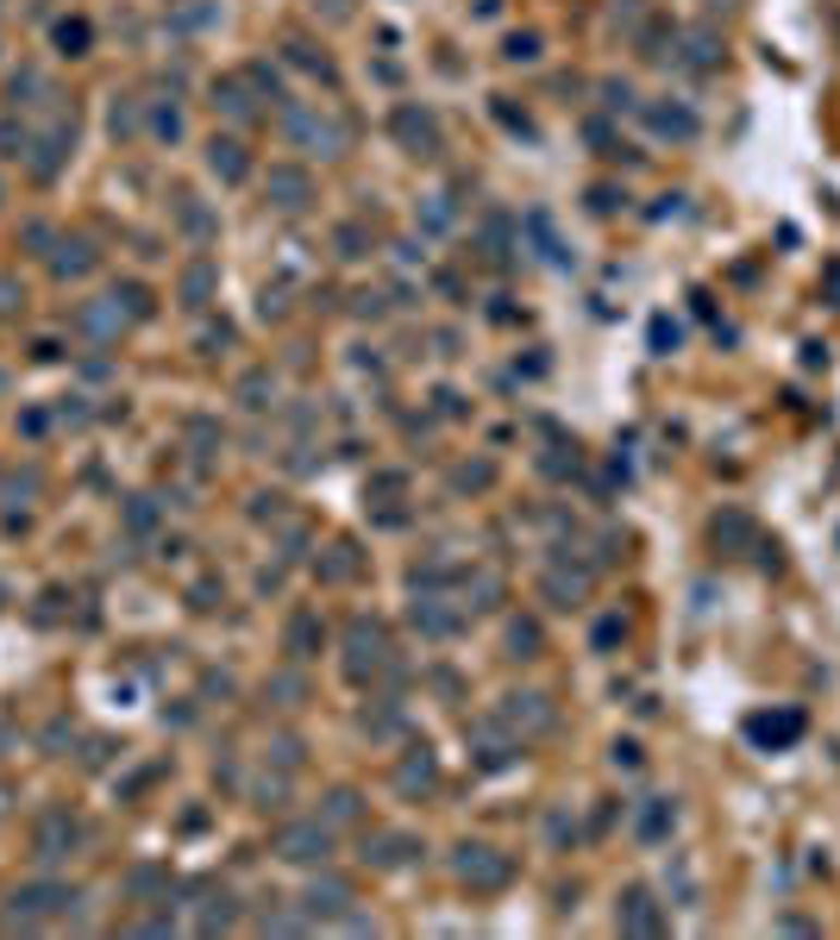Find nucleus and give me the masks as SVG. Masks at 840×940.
<instances>
[{
	"label": "nucleus",
	"instance_id": "aec40b11",
	"mask_svg": "<svg viewBox=\"0 0 840 940\" xmlns=\"http://www.w3.org/2000/svg\"><path fill=\"white\" fill-rule=\"evenodd\" d=\"M709 7H715V13H728V7H740V0H709Z\"/></svg>",
	"mask_w": 840,
	"mask_h": 940
},
{
	"label": "nucleus",
	"instance_id": "f8f14e48",
	"mask_svg": "<svg viewBox=\"0 0 840 940\" xmlns=\"http://www.w3.org/2000/svg\"><path fill=\"white\" fill-rule=\"evenodd\" d=\"M270 195H277V207H302V202H307V176H295V170H277V176H270Z\"/></svg>",
	"mask_w": 840,
	"mask_h": 940
},
{
	"label": "nucleus",
	"instance_id": "ddd939ff",
	"mask_svg": "<svg viewBox=\"0 0 840 940\" xmlns=\"http://www.w3.org/2000/svg\"><path fill=\"white\" fill-rule=\"evenodd\" d=\"M539 703H546V696H509V715H514V721H534V728H546L552 715L539 709Z\"/></svg>",
	"mask_w": 840,
	"mask_h": 940
},
{
	"label": "nucleus",
	"instance_id": "1a4fd4ad",
	"mask_svg": "<svg viewBox=\"0 0 840 940\" xmlns=\"http://www.w3.org/2000/svg\"><path fill=\"white\" fill-rule=\"evenodd\" d=\"M709 534H715V546H753V521L728 509V514H715V527H709Z\"/></svg>",
	"mask_w": 840,
	"mask_h": 940
},
{
	"label": "nucleus",
	"instance_id": "f257e3e1",
	"mask_svg": "<svg viewBox=\"0 0 840 940\" xmlns=\"http://www.w3.org/2000/svg\"><path fill=\"white\" fill-rule=\"evenodd\" d=\"M459 878L477 890H496V884H509V859L496 846H459Z\"/></svg>",
	"mask_w": 840,
	"mask_h": 940
},
{
	"label": "nucleus",
	"instance_id": "4468645a",
	"mask_svg": "<svg viewBox=\"0 0 840 940\" xmlns=\"http://www.w3.org/2000/svg\"><path fill=\"white\" fill-rule=\"evenodd\" d=\"M690 63H696V70H715V63H721V51H715V32H696V38H690Z\"/></svg>",
	"mask_w": 840,
	"mask_h": 940
},
{
	"label": "nucleus",
	"instance_id": "423d86ee",
	"mask_svg": "<svg viewBox=\"0 0 840 940\" xmlns=\"http://www.w3.org/2000/svg\"><path fill=\"white\" fill-rule=\"evenodd\" d=\"M282 859H327V828H282Z\"/></svg>",
	"mask_w": 840,
	"mask_h": 940
},
{
	"label": "nucleus",
	"instance_id": "dca6fc26",
	"mask_svg": "<svg viewBox=\"0 0 840 940\" xmlns=\"http://www.w3.org/2000/svg\"><path fill=\"white\" fill-rule=\"evenodd\" d=\"M345 903V884H314L307 890V910H339Z\"/></svg>",
	"mask_w": 840,
	"mask_h": 940
},
{
	"label": "nucleus",
	"instance_id": "f03ea898",
	"mask_svg": "<svg viewBox=\"0 0 840 940\" xmlns=\"http://www.w3.org/2000/svg\"><path fill=\"white\" fill-rule=\"evenodd\" d=\"M614 921L628 928V935H665V910L653 903V890H621V910H614Z\"/></svg>",
	"mask_w": 840,
	"mask_h": 940
},
{
	"label": "nucleus",
	"instance_id": "a211bd4d",
	"mask_svg": "<svg viewBox=\"0 0 840 940\" xmlns=\"http://www.w3.org/2000/svg\"><path fill=\"white\" fill-rule=\"evenodd\" d=\"M214 170H220V176H239V170H245L239 145H214Z\"/></svg>",
	"mask_w": 840,
	"mask_h": 940
},
{
	"label": "nucleus",
	"instance_id": "7ed1b4c3",
	"mask_svg": "<svg viewBox=\"0 0 840 940\" xmlns=\"http://www.w3.org/2000/svg\"><path fill=\"white\" fill-rule=\"evenodd\" d=\"M646 126L659 132V138H678V145H690V138H696V113H690L684 101H653V107H646Z\"/></svg>",
	"mask_w": 840,
	"mask_h": 940
},
{
	"label": "nucleus",
	"instance_id": "0eeeda50",
	"mask_svg": "<svg viewBox=\"0 0 840 940\" xmlns=\"http://www.w3.org/2000/svg\"><path fill=\"white\" fill-rule=\"evenodd\" d=\"M382 652H389V646H382V634L370 627V621H357V627H352V677H364L370 664H382Z\"/></svg>",
	"mask_w": 840,
	"mask_h": 940
},
{
	"label": "nucleus",
	"instance_id": "f3484780",
	"mask_svg": "<svg viewBox=\"0 0 840 940\" xmlns=\"http://www.w3.org/2000/svg\"><path fill=\"white\" fill-rule=\"evenodd\" d=\"M509 646L521 652V659H534V646H539V627L534 621H521V627H509Z\"/></svg>",
	"mask_w": 840,
	"mask_h": 940
},
{
	"label": "nucleus",
	"instance_id": "9d476101",
	"mask_svg": "<svg viewBox=\"0 0 840 940\" xmlns=\"http://www.w3.org/2000/svg\"><path fill=\"white\" fill-rule=\"evenodd\" d=\"M584 584H589L584 571H552V577H546V596H552V609H571V602L584 596Z\"/></svg>",
	"mask_w": 840,
	"mask_h": 940
},
{
	"label": "nucleus",
	"instance_id": "2eb2a0df",
	"mask_svg": "<svg viewBox=\"0 0 840 940\" xmlns=\"http://www.w3.org/2000/svg\"><path fill=\"white\" fill-rule=\"evenodd\" d=\"M665 890H678V903H696V878H690V865H671V871H665Z\"/></svg>",
	"mask_w": 840,
	"mask_h": 940
},
{
	"label": "nucleus",
	"instance_id": "6e6552de",
	"mask_svg": "<svg viewBox=\"0 0 840 940\" xmlns=\"http://www.w3.org/2000/svg\"><path fill=\"white\" fill-rule=\"evenodd\" d=\"M395 132H402L414 151H427V157L439 151V126L427 120V113H414V107H402V113H395Z\"/></svg>",
	"mask_w": 840,
	"mask_h": 940
},
{
	"label": "nucleus",
	"instance_id": "6ab92c4d",
	"mask_svg": "<svg viewBox=\"0 0 840 940\" xmlns=\"http://www.w3.org/2000/svg\"><path fill=\"white\" fill-rule=\"evenodd\" d=\"M602 101H609V107H628V101H634V88H628V82H609V88H602Z\"/></svg>",
	"mask_w": 840,
	"mask_h": 940
},
{
	"label": "nucleus",
	"instance_id": "39448f33",
	"mask_svg": "<svg viewBox=\"0 0 840 940\" xmlns=\"http://www.w3.org/2000/svg\"><path fill=\"white\" fill-rule=\"evenodd\" d=\"M671 821H678V803H665V796H646L634 809V834L640 840H665L671 834Z\"/></svg>",
	"mask_w": 840,
	"mask_h": 940
},
{
	"label": "nucleus",
	"instance_id": "9b49d317",
	"mask_svg": "<svg viewBox=\"0 0 840 940\" xmlns=\"http://www.w3.org/2000/svg\"><path fill=\"white\" fill-rule=\"evenodd\" d=\"M407 853H414V840H407V834H377V840H370V853H364V859H377V865H402Z\"/></svg>",
	"mask_w": 840,
	"mask_h": 940
},
{
	"label": "nucleus",
	"instance_id": "20e7f679",
	"mask_svg": "<svg viewBox=\"0 0 840 940\" xmlns=\"http://www.w3.org/2000/svg\"><path fill=\"white\" fill-rule=\"evenodd\" d=\"M796 734H803V715H796V709L753 715V721H746V740H759V746H790Z\"/></svg>",
	"mask_w": 840,
	"mask_h": 940
}]
</instances>
